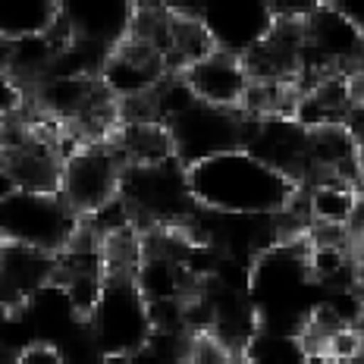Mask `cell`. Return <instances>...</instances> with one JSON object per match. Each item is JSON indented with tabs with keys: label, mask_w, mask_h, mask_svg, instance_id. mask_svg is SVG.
Listing matches in <instances>:
<instances>
[{
	"label": "cell",
	"mask_w": 364,
	"mask_h": 364,
	"mask_svg": "<svg viewBox=\"0 0 364 364\" xmlns=\"http://www.w3.org/2000/svg\"><path fill=\"white\" fill-rule=\"evenodd\" d=\"M63 358H66L63 348H57V343H48V339L26 343L16 352V361H22V364H60Z\"/></svg>",
	"instance_id": "2e32d148"
},
{
	"label": "cell",
	"mask_w": 364,
	"mask_h": 364,
	"mask_svg": "<svg viewBox=\"0 0 364 364\" xmlns=\"http://www.w3.org/2000/svg\"><path fill=\"white\" fill-rule=\"evenodd\" d=\"M88 343L101 352L104 361H132L148 346L151 323L148 299L135 286L132 273H107L104 292L85 321Z\"/></svg>",
	"instance_id": "7a4b0ae2"
},
{
	"label": "cell",
	"mask_w": 364,
	"mask_h": 364,
	"mask_svg": "<svg viewBox=\"0 0 364 364\" xmlns=\"http://www.w3.org/2000/svg\"><path fill=\"white\" fill-rule=\"evenodd\" d=\"M198 19L214 35L217 48L232 54H248L277 22L270 0H201Z\"/></svg>",
	"instance_id": "52a82bcc"
},
{
	"label": "cell",
	"mask_w": 364,
	"mask_h": 364,
	"mask_svg": "<svg viewBox=\"0 0 364 364\" xmlns=\"http://www.w3.org/2000/svg\"><path fill=\"white\" fill-rule=\"evenodd\" d=\"M321 6V0H270L277 19H308Z\"/></svg>",
	"instance_id": "e0dca14e"
},
{
	"label": "cell",
	"mask_w": 364,
	"mask_h": 364,
	"mask_svg": "<svg viewBox=\"0 0 364 364\" xmlns=\"http://www.w3.org/2000/svg\"><path fill=\"white\" fill-rule=\"evenodd\" d=\"M79 223L82 217L63 201L60 192L16 188L10 198L0 201V236L4 242L60 255L73 242Z\"/></svg>",
	"instance_id": "277c9868"
},
{
	"label": "cell",
	"mask_w": 364,
	"mask_h": 364,
	"mask_svg": "<svg viewBox=\"0 0 364 364\" xmlns=\"http://www.w3.org/2000/svg\"><path fill=\"white\" fill-rule=\"evenodd\" d=\"M242 358H245V361L289 364V361H308V348H305V339H301L299 333L261 327L252 339H248Z\"/></svg>",
	"instance_id": "5bb4252c"
},
{
	"label": "cell",
	"mask_w": 364,
	"mask_h": 364,
	"mask_svg": "<svg viewBox=\"0 0 364 364\" xmlns=\"http://www.w3.org/2000/svg\"><path fill=\"white\" fill-rule=\"evenodd\" d=\"M123 157L113 148V141H88L63 161L60 173V188L63 201L70 204L79 217L97 210L104 201L119 195V179H123Z\"/></svg>",
	"instance_id": "8992f818"
},
{
	"label": "cell",
	"mask_w": 364,
	"mask_h": 364,
	"mask_svg": "<svg viewBox=\"0 0 364 364\" xmlns=\"http://www.w3.org/2000/svg\"><path fill=\"white\" fill-rule=\"evenodd\" d=\"M113 148L119 151L123 164H161L173 154L170 129L161 119H139V123H117L110 135Z\"/></svg>",
	"instance_id": "7c38bea8"
},
{
	"label": "cell",
	"mask_w": 364,
	"mask_h": 364,
	"mask_svg": "<svg viewBox=\"0 0 364 364\" xmlns=\"http://www.w3.org/2000/svg\"><path fill=\"white\" fill-rule=\"evenodd\" d=\"M305 22V41L330 70H364V32L339 10L321 4Z\"/></svg>",
	"instance_id": "ba28073f"
},
{
	"label": "cell",
	"mask_w": 364,
	"mask_h": 364,
	"mask_svg": "<svg viewBox=\"0 0 364 364\" xmlns=\"http://www.w3.org/2000/svg\"><path fill=\"white\" fill-rule=\"evenodd\" d=\"M60 16L73 26L75 38H88L113 50L129 35L135 0H60Z\"/></svg>",
	"instance_id": "30bf717a"
},
{
	"label": "cell",
	"mask_w": 364,
	"mask_h": 364,
	"mask_svg": "<svg viewBox=\"0 0 364 364\" xmlns=\"http://www.w3.org/2000/svg\"><path fill=\"white\" fill-rule=\"evenodd\" d=\"M16 188H19V182H16V176H13V173H10V166H0V201H4V198H10V195L13 192H16Z\"/></svg>",
	"instance_id": "d6986e66"
},
{
	"label": "cell",
	"mask_w": 364,
	"mask_h": 364,
	"mask_svg": "<svg viewBox=\"0 0 364 364\" xmlns=\"http://www.w3.org/2000/svg\"><path fill=\"white\" fill-rule=\"evenodd\" d=\"M28 104V91L26 85L0 63V117L10 119V117H19Z\"/></svg>",
	"instance_id": "9a60e30c"
},
{
	"label": "cell",
	"mask_w": 364,
	"mask_h": 364,
	"mask_svg": "<svg viewBox=\"0 0 364 364\" xmlns=\"http://www.w3.org/2000/svg\"><path fill=\"white\" fill-rule=\"evenodd\" d=\"M119 195L132 208L135 223L148 230L186 223L198 210L188 186V166L179 157H166L161 164H126Z\"/></svg>",
	"instance_id": "3957f363"
},
{
	"label": "cell",
	"mask_w": 364,
	"mask_h": 364,
	"mask_svg": "<svg viewBox=\"0 0 364 364\" xmlns=\"http://www.w3.org/2000/svg\"><path fill=\"white\" fill-rule=\"evenodd\" d=\"M321 4L333 6V10H339L343 16H348L364 32V0H321Z\"/></svg>",
	"instance_id": "ac0fdd59"
},
{
	"label": "cell",
	"mask_w": 364,
	"mask_h": 364,
	"mask_svg": "<svg viewBox=\"0 0 364 364\" xmlns=\"http://www.w3.org/2000/svg\"><path fill=\"white\" fill-rule=\"evenodd\" d=\"M4 245H6V242H4V236H0V255H4Z\"/></svg>",
	"instance_id": "44dd1931"
},
{
	"label": "cell",
	"mask_w": 364,
	"mask_h": 364,
	"mask_svg": "<svg viewBox=\"0 0 364 364\" xmlns=\"http://www.w3.org/2000/svg\"><path fill=\"white\" fill-rule=\"evenodd\" d=\"M198 208L220 214H286L301 182L248 148H232L188 166Z\"/></svg>",
	"instance_id": "6da1fadb"
},
{
	"label": "cell",
	"mask_w": 364,
	"mask_h": 364,
	"mask_svg": "<svg viewBox=\"0 0 364 364\" xmlns=\"http://www.w3.org/2000/svg\"><path fill=\"white\" fill-rule=\"evenodd\" d=\"M308 192V220L327 226H352L358 214V186L352 179L323 176L314 182H301Z\"/></svg>",
	"instance_id": "8fae6325"
},
{
	"label": "cell",
	"mask_w": 364,
	"mask_h": 364,
	"mask_svg": "<svg viewBox=\"0 0 364 364\" xmlns=\"http://www.w3.org/2000/svg\"><path fill=\"white\" fill-rule=\"evenodd\" d=\"M166 129L173 139V154L186 166H192L204 157L242 148L245 113L239 107H217V104H208L198 97L173 119H166Z\"/></svg>",
	"instance_id": "5b68a950"
},
{
	"label": "cell",
	"mask_w": 364,
	"mask_h": 364,
	"mask_svg": "<svg viewBox=\"0 0 364 364\" xmlns=\"http://www.w3.org/2000/svg\"><path fill=\"white\" fill-rule=\"evenodd\" d=\"M355 141H358V164H361V170H364V126L355 132Z\"/></svg>",
	"instance_id": "ffe728a7"
},
{
	"label": "cell",
	"mask_w": 364,
	"mask_h": 364,
	"mask_svg": "<svg viewBox=\"0 0 364 364\" xmlns=\"http://www.w3.org/2000/svg\"><path fill=\"white\" fill-rule=\"evenodd\" d=\"M186 79L201 101L217 104V107H242L248 88H252V73L245 66V57L223 48H214L208 57L195 60L186 70Z\"/></svg>",
	"instance_id": "9c48e42d"
},
{
	"label": "cell",
	"mask_w": 364,
	"mask_h": 364,
	"mask_svg": "<svg viewBox=\"0 0 364 364\" xmlns=\"http://www.w3.org/2000/svg\"><path fill=\"white\" fill-rule=\"evenodd\" d=\"M60 19V0H0V35H44Z\"/></svg>",
	"instance_id": "4fadbf2b"
}]
</instances>
